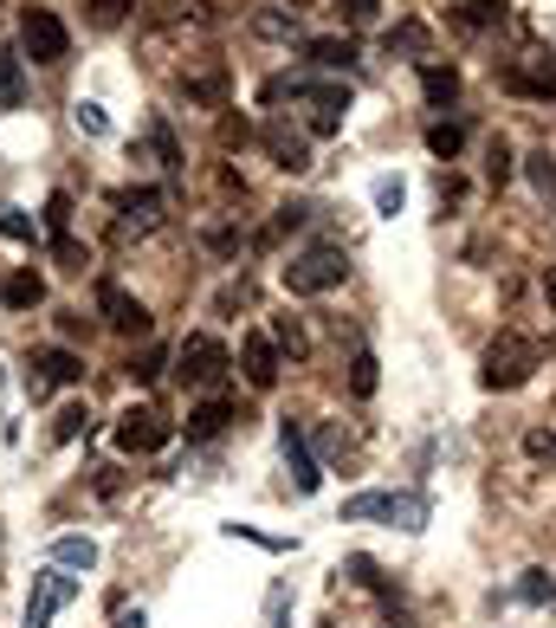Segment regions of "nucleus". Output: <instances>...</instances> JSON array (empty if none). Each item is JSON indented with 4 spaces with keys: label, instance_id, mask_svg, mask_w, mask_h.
I'll list each match as a JSON object with an SVG mask.
<instances>
[{
    "label": "nucleus",
    "instance_id": "21",
    "mask_svg": "<svg viewBox=\"0 0 556 628\" xmlns=\"http://www.w3.org/2000/svg\"><path fill=\"white\" fill-rule=\"evenodd\" d=\"M26 59H20V53H0V104H7V111H20V98H26Z\"/></svg>",
    "mask_w": 556,
    "mask_h": 628
},
{
    "label": "nucleus",
    "instance_id": "8",
    "mask_svg": "<svg viewBox=\"0 0 556 628\" xmlns=\"http://www.w3.org/2000/svg\"><path fill=\"white\" fill-rule=\"evenodd\" d=\"M97 311H104V324H111L117 338H149V324H155V318L142 311V298H130L117 279L97 285Z\"/></svg>",
    "mask_w": 556,
    "mask_h": 628
},
{
    "label": "nucleus",
    "instance_id": "13",
    "mask_svg": "<svg viewBox=\"0 0 556 628\" xmlns=\"http://www.w3.org/2000/svg\"><path fill=\"white\" fill-rule=\"evenodd\" d=\"M266 149H273V162L285 175H304V169H311V142L298 137L291 124H266Z\"/></svg>",
    "mask_w": 556,
    "mask_h": 628
},
{
    "label": "nucleus",
    "instance_id": "41",
    "mask_svg": "<svg viewBox=\"0 0 556 628\" xmlns=\"http://www.w3.org/2000/svg\"><path fill=\"white\" fill-rule=\"evenodd\" d=\"M59 260H66V266H84V247H78L71 233H66V240H59Z\"/></svg>",
    "mask_w": 556,
    "mask_h": 628
},
{
    "label": "nucleus",
    "instance_id": "12",
    "mask_svg": "<svg viewBox=\"0 0 556 628\" xmlns=\"http://www.w3.org/2000/svg\"><path fill=\"white\" fill-rule=\"evenodd\" d=\"M78 376H84V363H78L66 344L33 350V396H46V389H59V382H78Z\"/></svg>",
    "mask_w": 556,
    "mask_h": 628
},
{
    "label": "nucleus",
    "instance_id": "16",
    "mask_svg": "<svg viewBox=\"0 0 556 628\" xmlns=\"http://www.w3.org/2000/svg\"><path fill=\"white\" fill-rule=\"evenodd\" d=\"M304 59L324 66V71H349L356 66V46H349V39H304Z\"/></svg>",
    "mask_w": 556,
    "mask_h": 628
},
{
    "label": "nucleus",
    "instance_id": "43",
    "mask_svg": "<svg viewBox=\"0 0 556 628\" xmlns=\"http://www.w3.org/2000/svg\"><path fill=\"white\" fill-rule=\"evenodd\" d=\"M0 376H7V369H0Z\"/></svg>",
    "mask_w": 556,
    "mask_h": 628
},
{
    "label": "nucleus",
    "instance_id": "27",
    "mask_svg": "<svg viewBox=\"0 0 556 628\" xmlns=\"http://www.w3.org/2000/svg\"><path fill=\"white\" fill-rule=\"evenodd\" d=\"M524 175L537 182V195H556V156L551 149H531V156H524Z\"/></svg>",
    "mask_w": 556,
    "mask_h": 628
},
{
    "label": "nucleus",
    "instance_id": "31",
    "mask_svg": "<svg viewBox=\"0 0 556 628\" xmlns=\"http://www.w3.org/2000/svg\"><path fill=\"white\" fill-rule=\"evenodd\" d=\"M162 369H169V350H162V344H149L137 363H130V376H137V382H155Z\"/></svg>",
    "mask_w": 556,
    "mask_h": 628
},
{
    "label": "nucleus",
    "instance_id": "10",
    "mask_svg": "<svg viewBox=\"0 0 556 628\" xmlns=\"http://www.w3.org/2000/svg\"><path fill=\"white\" fill-rule=\"evenodd\" d=\"M117 447H124V454H155V447H169V421L155 415V409H130V415L117 421Z\"/></svg>",
    "mask_w": 556,
    "mask_h": 628
},
{
    "label": "nucleus",
    "instance_id": "34",
    "mask_svg": "<svg viewBox=\"0 0 556 628\" xmlns=\"http://www.w3.org/2000/svg\"><path fill=\"white\" fill-rule=\"evenodd\" d=\"M149 149L162 156V169H182V149H175V137H169V124H155V130H149Z\"/></svg>",
    "mask_w": 556,
    "mask_h": 628
},
{
    "label": "nucleus",
    "instance_id": "36",
    "mask_svg": "<svg viewBox=\"0 0 556 628\" xmlns=\"http://www.w3.org/2000/svg\"><path fill=\"white\" fill-rule=\"evenodd\" d=\"M511 169H518V162H511V149H505V142H491V156H486V175L498 182V189H505V182H511Z\"/></svg>",
    "mask_w": 556,
    "mask_h": 628
},
{
    "label": "nucleus",
    "instance_id": "37",
    "mask_svg": "<svg viewBox=\"0 0 556 628\" xmlns=\"http://www.w3.org/2000/svg\"><path fill=\"white\" fill-rule=\"evenodd\" d=\"M130 7H137V0H91V20H97V26H117Z\"/></svg>",
    "mask_w": 556,
    "mask_h": 628
},
{
    "label": "nucleus",
    "instance_id": "40",
    "mask_svg": "<svg viewBox=\"0 0 556 628\" xmlns=\"http://www.w3.org/2000/svg\"><path fill=\"white\" fill-rule=\"evenodd\" d=\"M304 214H311V208H298V202H285V208H278V227H304Z\"/></svg>",
    "mask_w": 556,
    "mask_h": 628
},
{
    "label": "nucleus",
    "instance_id": "28",
    "mask_svg": "<svg viewBox=\"0 0 556 628\" xmlns=\"http://www.w3.org/2000/svg\"><path fill=\"white\" fill-rule=\"evenodd\" d=\"M273 344L291 350V356H304V350H311V338H304V324H298V318H273Z\"/></svg>",
    "mask_w": 556,
    "mask_h": 628
},
{
    "label": "nucleus",
    "instance_id": "25",
    "mask_svg": "<svg viewBox=\"0 0 556 628\" xmlns=\"http://www.w3.org/2000/svg\"><path fill=\"white\" fill-rule=\"evenodd\" d=\"M433 39H427V26L420 20H402V26H389V53H427Z\"/></svg>",
    "mask_w": 556,
    "mask_h": 628
},
{
    "label": "nucleus",
    "instance_id": "33",
    "mask_svg": "<svg viewBox=\"0 0 556 628\" xmlns=\"http://www.w3.org/2000/svg\"><path fill=\"white\" fill-rule=\"evenodd\" d=\"M402 202H408V189H402V175H389V182H375V208H382V214H402Z\"/></svg>",
    "mask_w": 556,
    "mask_h": 628
},
{
    "label": "nucleus",
    "instance_id": "29",
    "mask_svg": "<svg viewBox=\"0 0 556 628\" xmlns=\"http://www.w3.org/2000/svg\"><path fill=\"white\" fill-rule=\"evenodd\" d=\"M53 434H59V441H78V434H91V409H84V402H66Z\"/></svg>",
    "mask_w": 556,
    "mask_h": 628
},
{
    "label": "nucleus",
    "instance_id": "7",
    "mask_svg": "<svg viewBox=\"0 0 556 628\" xmlns=\"http://www.w3.org/2000/svg\"><path fill=\"white\" fill-rule=\"evenodd\" d=\"M71 596H78V583H71L59 563H53V570H39V576H33V596H26V623H20V628H53V616L66 609Z\"/></svg>",
    "mask_w": 556,
    "mask_h": 628
},
{
    "label": "nucleus",
    "instance_id": "26",
    "mask_svg": "<svg viewBox=\"0 0 556 628\" xmlns=\"http://www.w3.org/2000/svg\"><path fill=\"white\" fill-rule=\"evenodd\" d=\"M427 149H433L440 162H453V156L466 149V130H460V124H433V130H427Z\"/></svg>",
    "mask_w": 556,
    "mask_h": 628
},
{
    "label": "nucleus",
    "instance_id": "17",
    "mask_svg": "<svg viewBox=\"0 0 556 628\" xmlns=\"http://www.w3.org/2000/svg\"><path fill=\"white\" fill-rule=\"evenodd\" d=\"M453 26H466V33L505 26V7H498V0H460V7H453Z\"/></svg>",
    "mask_w": 556,
    "mask_h": 628
},
{
    "label": "nucleus",
    "instance_id": "18",
    "mask_svg": "<svg viewBox=\"0 0 556 628\" xmlns=\"http://www.w3.org/2000/svg\"><path fill=\"white\" fill-rule=\"evenodd\" d=\"M375 382H382L375 350H356V363H349V396H356V402H369V396H375Z\"/></svg>",
    "mask_w": 556,
    "mask_h": 628
},
{
    "label": "nucleus",
    "instance_id": "2",
    "mask_svg": "<svg viewBox=\"0 0 556 628\" xmlns=\"http://www.w3.org/2000/svg\"><path fill=\"white\" fill-rule=\"evenodd\" d=\"M537 363H544V350L531 344L524 331H505V338L486 350V369H479V382H486L491 396H498V389H524V382L537 376Z\"/></svg>",
    "mask_w": 556,
    "mask_h": 628
},
{
    "label": "nucleus",
    "instance_id": "9",
    "mask_svg": "<svg viewBox=\"0 0 556 628\" xmlns=\"http://www.w3.org/2000/svg\"><path fill=\"white\" fill-rule=\"evenodd\" d=\"M278 447H285V467H291V487L298 492H317L324 487V467H317V454H311V441H304V421H278Z\"/></svg>",
    "mask_w": 556,
    "mask_h": 628
},
{
    "label": "nucleus",
    "instance_id": "14",
    "mask_svg": "<svg viewBox=\"0 0 556 628\" xmlns=\"http://www.w3.org/2000/svg\"><path fill=\"white\" fill-rule=\"evenodd\" d=\"M505 84H511L518 98H556V59H537V66H511V71H505Z\"/></svg>",
    "mask_w": 556,
    "mask_h": 628
},
{
    "label": "nucleus",
    "instance_id": "35",
    "mask_svg": "<svg viewBox=\"0 0 556 628\" xmlns=\"http://www.w3.org/2000/svg\"><path fill=\"white\" fill-rule=\"evenodd\" d=\"M66 220H71V195H53V202H46V233L66 240Z\"/></svg>",
    "mask_w": 556,
    "mask_h": 628
},
{
    "label": "nucleus",
    "instance_id": "20",
    "mask_svg": "<svg viewBox=\"0 0 556 628\" xmlns=\"http://www.w3.org/2000/svg\"><path fill=\"white\" fill-rule=\"evenodd\" d=\"M117 214L137 220V227H149V220L162 214V195H155V189H124V195H117Z\"/></svg>",
    "mask_w": 556,
    "mask_h": 628
},
{
    "label": "nucleus",
    "instance_id": "38",
    "mask_svg": "<svg viewBox=\"0 0 556 628\" xmlns=\"http://www.w3.org/2000/svg\"><path fill=\"white\" fill-rule=\"evenodd\" d=\"M375 13H382V0H344V20H349V26H369Z\"/></svg>",
    "mask_w": 556,
    "mask_h": 628
},
{
    "label": "nucleus",
    "instance_id": "42",
    "mask_svg": "<svg viewBox=\"0 0 556 628\" xmlns=\"http://www.w3.org/2000/svg\"><path fill=\"white\" fill-rule=\"evenodd\" d=\"M544 298H551V305H556V266H551V273H544Z\"/></svg>",
    "mask_w": 556,
    "mask_h": 628
},
{
    "label": "nucleus",
    "instance_id": "5",
    "mask_svg": "<svg viewBox=\"0 0 556 628\" xmlns=\"http://www.w3.org/2000/svg\"><path fill=\"white\" fill-rule=\"evenodd\" d=\"M20 53H26L33 66H66V53H71L66 20H59L53 7H26V13H20Z\"/></svg>",
    "mask_w": 556,
    "mask_h": 628
},
{
    "label": "nucleus",
    "instance_id": "24",
    "mask_svg": "<svg viewBox=\"0 0 556 628\" xmlns=\"http://www.w3.org/2000/svg\"><path fill=\"white\" fill-rule=\"evenodd\" d=\"M33 233H39V227H33V214H26V208H0V240L33 247Z\"/></svg>",
    "mask_w": 556,
    "mask_h": 628
},
{
    "label": "nucleus",
    "instance_id": "22",
    "mask_svg": "<svg viewBox=\"0 0 556 628\" xmlns=\"http://www.w3.org/2000/svg\"><path fill=\"white\" fill-rule=\"evenodd\" d=\"M420 91H427L433 104H453V98H460V71L453 66H420Z\"/></svg>",
    "mask_w": 556,
    "mask_h": 628
},
{
    "label": "nucleus",
    "instance_id": "19",
    "mask_svg": "<svg viewBox=\"0 0 556 628\" xmlns=\"http://www.w3.org/2000/svg\"><path fill=\"white\" fill-rule=\"evenodd\" d=\"M0 298H7L13 311H33V305L46 298V279H39V273H13V279L0 285Z\"/></svg>",
    "mask_w": 556,
    "mask_h": 628
},
{
    "label": "nucleus",
    "instance_id": "15",
    "mask_svg": "<svg viewBox=\"0 0 556 628\" xmlns=\"http://www.w3.org/2000/svg\"><path fill=\"white\" fill-rule=\"evenodd\" d=\"M227 421H233V402H227V396H208L201 409H188V441H213Z\"/></svg>",
    "mask_w": 556,
    "mask_h": 628
},
{
    "label": "nucleus",
    "instance_id": "30",
    "mask_svg": "<svg viewBox=\"0 0 556 628\" xmlns=\"http://www.w3.org/2000/svg\"><path fill=\"white\" fill-rule=\"evenodd\" d=\"M71 117H78V130H84V137H111V117H104V104L78 98V111H71Z\"/></svg>",
    "mask_w": 556,
    "mask_h": 628
},
{
    "label": "nucleus",
    "instance_id": "11",
    "mask_svg": "<svg viewBox=\"0 0 556 628\" xmlns=\"http://www.w3.org/2000/svg\"><path fill=\"white\" fill-rule=\"evenodd\" d=\"M240 369H246L253 389H273L278 382V344L266 331H246V338H240Z\"/></svg>",
    "mask_w": 556,
    "mask_h": 628
},
{
    "label": "nucleus",
    "instance_id": "6",
    "mask_svg": "<svg viewBox=\"0 0 556 628\" xmlns=\"http://www.w3.org/2000/svg\"><path fill=\"white\" fill-rule=\"evenodd\" d=\"M175 363H182V382H195V389H213L233 369V356H227L220 338H188V344L175 350Z\"/></svg>",
    "mask_w": 556,
    "mask_h": 628
},
{
    "label": "nucleus",
    "instance_id": "32",
    "mask_svg": "<svg viewBox=\"0 0 556 628\" xmlns=\"http://www.w3.org/2000/svg\"><path fill=\"white\" fill-rule=\"evenodd\" d=\"M518 596L524 603H556V583L544 576V570H524V583H518Z\"/></svg>",
    "mask_w": 556,
    "mask_h": 628
},
{
    "label": "nucleus",
    "instance_id": "23",
    "mask_svg": "<svg viewBox=\"0 0 556 628\" xmlns=\"http://www.w3.org/2000/svg\"><path fill=\"white\" fill-rule=\"evenodd\" d=\"M53 563H59V570H91V563H97V545H91V538H59V545H53Z\"/></svg>",
    "mask_w": 556,
    "mask_h": 628
},
{
    "label": "nucleus",
    "instance_id": "4",
    "mask_svg": "<svg viewBox=\"0 0 556 628\" xmlns=\"http://www.w3.org/2000/svg\"><path fill=\"white\" fill-rule=\"evenodd\" d=\"M362 518H389L402 532H420L427 525V499L420 492H356V499H344V525H362Z\"/></svg>",
    "mask_w": 556,
    "mask_h": 628
},
{
    "label": "nucleus",
    "instance_id": "1",
    "mask_svg": "<svg viewBox=\"0 0 556 628\" xmlns=\"http://www.w3.org/2000/svg\"><path fill=\"white\" fill-rule=\"evenodd\" d=\"M259 98H266V104L304 98V104H311V137H337V130H344V111H349V84H317V78H273Z\"/></svg>",
    "mask_w": 556,
    "mask_h": 628
},
{
    "label": "nucleus",
    "instance_id": "39",
    "mask_svg": "<svg viewBox=\"0 0 556 628\" xmlns=\"http://www.w3.org/2000/svg\"><path fill=\"white\" fill-rule=\"evenodd\" d=\"M524 447H531L537 460H544V454H551V460H556V434H544V427H537V434H524Z\"/></svg>",
    "mask_w": 556,
    "mask_h": 628
},
{
    "label": "nucleus",
    "instance_id": "3",
    "mask_svg": "<svg viewBox=\"0 0 556 628\" xmlns=\"http://www.w3.org/2000/svg\"><path fill=\"white\" fill-rule=\"evenodd\" d=\"M344 279H349L344 247H311V253H298V260L285 266V292H291V298H317V292H337Z\"/></svg>",
    "mask_w": 556,
    "mask_h": 628
}]
</instances>
